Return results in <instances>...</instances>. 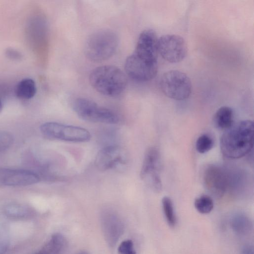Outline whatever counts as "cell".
Masks as SVG:
<instances>
[{
  "instance_id": "obj_1",
  "label": "cell",
  "mask_w": 254,
  "mask_h": 254,
  "mask_svg": "<svg viewBox=\"0 0 254 254\" xmlns=\"http://www.w3.org/2000/svg\"><path fill=\"white\" fill-rule=\"evenodd\" d=\"M158 38L152 29L142 31L134 51L125 64L126 74L131 79L145 82L153 79L158 71Z\"/></svg>"
},
{
  "instance_id": "obj_2",
  "label": "cell",
  "mask_w": 254,
  "mask_h": 254,
  "mask_svg": "<svg viewBox=\"0 0 254 254\" xmlns=\"http://www.w3.org/2000/svg\"><path fill=\"white\" fill-rule=\"evenodd\" d=\"M254 142V124L249 120L233 124L224 130L220 141L223 155L231 159L242 158L253 149Z\"/></svg>"
},
{
  "instance_id": "obj_3",
  "label": "cell",
  "mask_w": 254,
  "mask_h": 254,
  "mask_svg": "<svg viewBox=\"0 0 254 254\" xmlns=\"http://www.w3.org/2000/svg\"><path fill=\"white\" fill-rule=\"evenodd\" d=\"M91 86L100 93L108 97L121 94L127 85V78L119 68L102 65L93 69L89 75Z\"/></svg>"
},
{
  "instance_id": "obj_4",
  "label": "cell",
  "mask_w": 254,
  "mask_h": 254,
  "mask_svg": "<svg viewBox=\"0 0 254 254\" xmlns=\"http://www.w3.org/2000/svg\"><path fill=\"white\" fill-rule=\"evenodd\" d=\"M119 44L117 34L109 29H102L92 33L84 47L86 57L93 62L108 59L116 52Z\"/></svg>"
},
{
  "instance_id": "obj_5",
  "label": "cell",
  "mask_w": 254,
  "mask_h": 254,
  "mask_svg": "<svg viewBox=\"0 0 254 254\" xmlns=\"http://www.w3.org/2000/svg\"><path fill=\"white\" fill-rule=\"evenodd\" d=\"M72 106L76 115L84 121L107 124H116L119 121L115 112L86 98H76Z\"/></svg>"
},
{
  "instance_id": "obj_6",
  "label": "cell",
  "mask_w": 254,
  "mask_h": 254,
  "mask_svg": "<svg viewBox=\"0 0 254 254\" xmlns=\"http://www.w3.org/2000/svg\"><path fill=\"white\" fill-rule=\"evenodd\" d=\"M160 85L162 92L168 97L183 100L189 97L191 93L192 85L189 76L178 70H171L161 76Z\"/></svg>"
},
{
  "instance_id": "obj_7",
  "label": "cell",
  "mask_w": 254,
  "mask_h": 254,
  "mask_svg": "<svg viewBox=\"0 0 254 254\" xmlns=\"http://www.w3.org/2000/svg\"><path fill=\"white\" fill-rule=\"evenodd\" d=\"M40 130L46 137L61 141L83 142L88 141L91 138L90 132L84 128L56 122L43 124Z\"/></svg>"
},
{
  "instance_id": "obj_8",
  "label": "cell",
  "mask_w": 254,
  "mask_h": 254,
  "mask_svg": "<svg viewBox=\"0 0 254 254\" xmlns=\"http://www.w3.org/2000/svg\"><path fill=\"white\" fill-rule=\"evenodd\" d=\"M160 167V153L157 149L151 147L145 153L140 177L149 187L157 192H159L162 188Z\"/></svg>"
},
{
  "instance_id": "obj_9",
  "label": "cell",
  "mask_w": 254,
  "mask_h": 254,
  "mask_svg": "<svg viewBox=\"0 0 254 254\" xmlns=\"http://www.w3.org/2000/svg\"><path fill=\"white\" fill-rule=\"evenodd\" d=\"M157 51L166 61L177 63L185 58L188 50L183 37L175 34H167L158 39Z\"/></svg>"
},
{
  "instance_id": "obj_10",
  "label": "cell",
  "mask_w": 254,
  "mask_h": 254,
  "mask_svg": "<svg viewBox=\"0 0 254 254\" xmlns=\"http://www.w3.org/2000/svg\"><path fill=\"white\" fill-rule=\"evenodd\" d=\"M203 182L205 189L212 196L220 198L223 196L229 185V176L222 167L210 164L204 170Z\"/></svg>"
},
{
  "instance_id": "obj_11",
  "label": "cell",
  "mask_w": 254,
  "mask_h": 254,
  "mask_svg": "<svg viewBox=\"0 0 254 254\" xmlns=\"http://www.w3.org/2000/svg\"><path fill=\"white\" fill-rule=\"evenodd\" d=\"M126 159L124 150L119 146L112 145L105 146L98 151L95 164L99 170L105 171L125 164Z\"/></svg>"
},
{
  "instance_id": "obj_12",
  "label": "cell",
  "mask_w": 254,
  "mask_h": 254,
  "mask_svg": "<svg viewBox=\"0 0 254 254\" xmlns=\"http://www.w3.org/2000/svg\"><path fill=\"white\" fill-rule=\"evenodd\" d=\"M39 176L29 170L0 168V186H24L38 183Z\"/></svg>"
},
{
  "instance_id": "obj_13",
  "label": "cell",
  "mask_w": 254,
  "mask_h": 254,
  "mask_svg": "<svg viewBox=\"0 0 254 254\" xmlns=\"http://www.w3.org/2000/svg\"><path fill=\"white\" fill-rule=\"evenodd\" d=\"M101 221L107 243L111 247L114 246L124 232L122 219L114 211L106 209L101 214Z\"/></svg>"
},
{
  "instance_id": "obj_14",
  "label": "cell",
  "mask_w": 254,
  "mask_h": 254,
  "mask_svg": "<svg viewBox=\"0 0 254 254\" xmlns=\"http://www.w3.org/2000/svg\"><path fill=\"white\" fill-rule=\"evenodd\" d=\"M234 113L232 109L228 106H222L215 112L213 122L216 127L225 130L233 124Z\"/></svg>"
},
{
  "instance_id": "obj_15",
  "label": "cell",
  "mask_w": 254,
  "mask_h": 254,
  "mask_svg": "<svg viewBox=\"0 0 254 254\" xmlns=\"http://www.w3.org/2000/svg\"><path fill=\"white\" fill-rule=\"evenodd\" d=\"M65 239L60 234L53 235L43 248L35 254H61L65 246Z\"/></svg>"
},
{
  "instance_id": "obj_16",
  "label": "cell",
  "mask_w": 254,
  "mask_h": 254,
  "mask_svg": "<svg viewBox=\"0 0 254 254\" xmlns=\"http://www.w3.org/2000/svg\"><path fill=\"white\" fill-rule=\"evenodd\" d=\"M16 95L21 99H29L34 96L36 93L35 81L31 78L22 79L17 84L15 89Z\"/></svg>"
},
{
  "instance_id": "obj_17",
  "label": "cell",
  "mask_w": 254,
  "mask_h": 254,
  "mask_svg": "<svg viewBox=\"0 0 254 254\" xmlns=\"http://www.w3.org/2000/svg\"><path fill=\"white\" fill-rule=\"evenodd\" d=\"M231 226L234 232L241 235L248 234L253 229L252 222L248 217L243 214H238L233 217Z\"/></svg>"
},
{
  "instance_id": "obj_18",
  "label": "cell",
  "mask_w": 254,
  "mask_h": 254,
  "mask_svg": "<svg viewBox=\"0 0 254 254\" xmlns=\"http://www.w3.org/2000/svg\"><path fill=\"white\" fill-rule=\"evenodd\" d=\"M162 208L166 221L169 226L176 225L177 219L172 200L168 196H165L162 200Z\"/></svg>"
},
{
  "instance_id": "obj_19",
  "label": "cell",
  "mask_w": 254,
  "mask_h": 254,
  "mask_svg": "<svg viewBox=\"0 0 254 254\" xmlns=\"http://www.w3.org/2000/svg\"><path fill=\"white\" fill-rule=\"evenodd\" d=\"M194 204L197 211L201 214L210 213L214 207V203L211 197L205 194L196 198Z\"/></svg>"
},
{
  "instance_id": "obj_20",
  "label": "cell",
  "mask_w": 254,
  "mask_h": 254,
  "mask_svg": "<svg viewBox=\"0 0 254 254\" xmlns=\"http://www.w3.org/2000/svg\"><path fill=\"white\" fill-rule=\"evenodd\" d=\"M214 145L213 139L207 134L200 135L195 142V148L201 154L205 153L210 150Z\"/></svg>"
},
{
  "instance_id": "obj_21",
  "label": "cell",
  "mask_w": 254,
  "mask_h": 254,
  "mask_svg": "<svg viewBox=\"0 0 254 254\" xmlns=\"http://www.w3.org/2000/svg\"><path fill=\"white\" fill-rule=\"evenodd\" d=\"M13 142L12 135L6 131H0V152L9 148Z\"/></svg>"
},
{
  "instance_id": "obj_22",
  "label": "cell",
  "mask_w": 254,
  "mask_h": 254,
  "mask_svg": "<svg viewBox=\"0 0 254 254\" xmlns=\"http://www.w3.org/2000/svg\"><path fill=\"white\" fill-rule=\"evenodd\" d=\"M118 254H136L133 244L130 240L123 241L118 248Z\"/></svg>"
},
{
  "instance_id": "obj_23",
  "label": "cell",
  "mask_w": 254,
  "mask_h": 254,
  "mask_svg": "<svg viewBox=\"0 0 254 254\" xmlns=\"http://www.w3.org/2000/svg\"><path fill=\"white\" fill-rule=\"evenodd\" d=\"M6 212L12 215L22 214L25 212V208L19 204H11L7 205L5 208Z\"/></svg>"
},
{
  "instance_id": "obj_24",
  "label": "cell",
  "mask_w": 254,
  "mask_h": 254,
  "mask_svg": "<svg viewBox=\"0 0 254 254\" xmlns=\"http://www.w3.org/2000/svg\"><path fill=\"white\" fill-rule=\"evenodd\" d=\"M6 55L10 59H19L21 58L20 53L13 49H8L6 51Z\"/></svg>"
},
{
  "instance_id": "obj_25",
  "label": "cell",
  "mask_w": 254,
  "mask_h": 254,
  "mask_svg": "<svg viewBox=\"0 0 254 254\" xmlns=\"http://www.w3.org/2000/svg\"><path fill=\"white\" fill-rule=\"evenodd\" d=\"M241 254H254V249L251 245L244 246L241 250Z\"/></svg>"
},
{
  "instance_id": "obj_26",
  "label": "cell",
  "mask_w": 254,
  "mask_h": 254,
  "mask_svg": "<svg viewBox=\"0 0 254 254\" xmlns=\"http://www.w3.org/2000/svg\"><path fill=\"white\" fill-rule=\"evenodd\" d=\"M77 254H88L87 252H86L82 251V252H79Z\"/></svg>"
},
{
  "instance_id": "obj_27",
  "label": "cell",
  "mask_w": 254,
  "mask_h": 254,
  "mask_svg": "<svg viewBox=\"0 0 254 254\" xmlns=\"http://www.w3.org/2000/svg\"><path fill=\"white\" fill-rule=\"evenodd\" d=\"M1 107H2V104H1V101L0 100V109H1Z\"/></svg>"
}]
</instances>
